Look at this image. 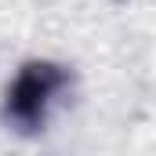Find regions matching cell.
Returning <instances> with one entry per match:
<instances>
[{
    "mask_svg": "<svg viewBox=\"0 0 156 156\" xmlns=\"http://www.w3.org/2000/svg\"><path fill=\"white\" fill-rule=\"evenodd\" d=\"M62 87H66V73L55 62H29L11 80L7 98H4V113L22 131H33L47 120V109H51V102L58 98Z\"/></svg>",
    "mask_w": 156,
    "mask_h": 156,
    "instance_id": "6da1fadb",
    "label": "cell"
}]
</instances>
